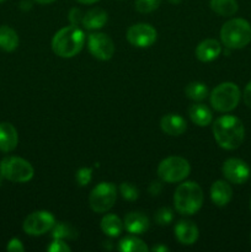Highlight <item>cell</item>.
<instances>
[{
  "label": "cell",
  "instance_id": "obj_11",
  "mask_svg": "<svg viewBox=\"0 0 251 252\" xmlns=\"http://www.w3.org/2000/svg\"><path fill=\"white\" fill-rule=\"evenodd\" d=\"M88 44L90 53L100 61H108L115 53V44L105 33H91Z\"/></svg>",
  "mask_w": 251,
  "mask_h": 252
},
{
  "label": "cell",
  "instance_id": "obj_32",
  "mask_svg": "<svg viewBox=\"0 0 251 252\" xmlns=\"http://www.w3.org/2000/svg\"><path fill=\"white\" fill-rule=\"evenodd\" d=\"M83 12L80 11L79 9H71L70 12H69V21L71 22V25H74V26H79V25L83 22Z\"/></svg>",
  "mask_w": 251,
  "mask_h": 252
},
{
  "label": "cell",
  "instance_id": "obj_22",
  "mask_svg": "<svg viewBox=\"0 0 251 252\" xmlns=\"http://www.w3.org/2000/svg\"><path fill=\"white\" fill-rule=\"evenodd\" d=\"M101 229L106 235L111 238H116L120 235L123 230V223L115 214H107L101 220Z\"/></svg>",
  "mask_w": 251,
  "mask_h": 252
},
{
  "label": "cell",
  "instance_id": "obj_30",
  "mask_svg": "<svg viewBox=\"0 0 251 252\" xmlns=\"http://www.w3.org/2000/svg\"><path fill=\"white\" fill-rule=\"evenodd\" d=\"M91 177H93V170L90 167H81L80 170H78L75 175L76 182L80 186H86V185L90 184Z\"/></svg>",
  "mask_w": 251,
  "mask_h": 252
},
{
  "label": "cell",
  "instance_id": "obj_7",
  "mask_svg": "<svg viewBox=\"0 0 251 252\" xmlns=\"http://www.w3.org/2000/svg\"><path fill=\"white\" fill-rule=\"evenodd\" d=\"M191 171L188 161L181 157H169L162 160L157 167V176L167 184L181 182Z\"/></svg>",
  "mask_w": 251,
  "mask_h": 252
},
{
  "label": "cell",
  "instance_id": "obj_42",
  "mask_svg": "<svg viewBox=\"0 0 251 252\" xmlns=\"http://www.w3.org/2000/svg\"><path fill=\"white\" fill-rule=\"evenodd\" d=\"M2 1H4V0H0V2H2Z\"/></svg>",
  "mask_w": 251,
  "mask_h": 252
},
{
  "label": "cell",
  "instance_id": "obj_13",
  "mask_svg": "<svg viewBox=\"0 0 251 252\" xmlns=\"http://www.w3.org/2000/svg\"><path fill=\"white\" fill-rule=\"evenodd\" d=\"M211 198L214 204L218 207H224L233 198V189L230 185L223 180H218L211 187Z\"/></svg>",
  "mask_w": 251,
  "mask_h": 252
},
{
  "label": "cell",
  "instance_id": "obj_15",
  "mask_svg": "<svg viewBox=\"0 0 251 252\" xmlns=\"http://www.w3.org/2000/svg\"><path fill=\"white\" fill-rule=\"evenodd\" d=\"M221 52V46L216 39H204L197 46L196 57L201 62H212L219 57Z\"/></svg>",
  "mask_w": 251,
  "mask_h": 252
},
{
  "label": "cell",
  "instance_id": "obj_25",
  "mask_svg": "<svg viewBox=\"0 0 251 252\" xmlns=\"http://www.w3.org/2000/svg\"><path fill=\"white\" fill-rule=\"evenodd\" d=\"M185 94L187 95V97L191 98L193 101H202L207 97L208 95V90H207V86L202 83H189L188 85L185 89Z\"/></svg>",
  "mask_w": 251,
  "mask_h": 252
},
{
  "label": "cell",
  "instance_id": "obj_37",
  "mask_svg": "<svg viewBox=\"0 0 251 252\" xmlns=\"http://www.w3.org/2000/svg\"><path fill=\"white\" fill-rule=\"evenodd\" d=\"M78 1L81 2V4L90 5V4H95V2L98 1V0H78Z\"/></svg>",
  "mask_w": 251,
  "mask_h": 252
},
{
  "label": "cell",
  "instance_id": "obj_26",
  "mask_svg": "<svg viewBox=\"0 0 251 252\" xmlns=\"http://www.w3.org/2000/svg\"><path fill=\"white\" fill-rule=\"evenodd\" d=\"M76 235L75 229L66 223H56L52 228V236L54 239H74Z\"/></svg>",
  "mask_w": 251,
  "mask_h": 252
},
{
  "label": "cell",
  "instance_id": "obj_36",
  "mask_svg": "<svg viewBox=\"0 0 251 252\" xmlns=\"http://www.w3.org/2000/svg\"><path fill=\"white\" fill-rule=\"evenodd\" d=\"M152 250L154 252H166V251H169V249L164 245H157V246H154Z\"/></svg>",
  "mask_w": 251,
  "mask_h": 252
},
{
  "label": "cell",
  "instance_id": "obj_1",
  "mask_svg": "<svg viewBox=\"0 0 251 252\" xmlns=\"http://www.w3.org/2000/svg\"><path fill=\"white\" fill-rule=\"evenodd\" d=\"M214 139L226 150L238 149L245 139V128L243 122L234 116H221L213 125Z\"/></svg>",
  "mask_w": 251,
  "mask_h": 252
},
{
  "label": "cell",
  "instance_id": "obj_2",
  "mask_svg": "<svg viewBox=\"0 0 251 252\" xmlns=\"http://www.w3.org/2000/svg\"><path fill=\"white\" fill-rule=\"evenodd\" d=\"M85 34L78 26L64 27L54 34L52 39V49L62 58H71L83 49Z\"/></svg>",
  "mask_w": 251,
  "mask_h": 252
},
{
  "label": "cell",
  "instance_id": "obj_28",
  "mask_svg": "<svg viewBox=\"0 0 251 252\" xmlns=\"http://www.w3.org/2000/svg\"><path fill=\"white\" fill-rule=\"evenodd\" d=\"M120 192L122 194V197L127 201H135L139 197V189L132 185L130 182H123L120 186Z\"/></svg>",
  "mask_w": 251,
  "mask_h": 252
},
{
  "label": "cell",
  "instance_id": "obj_20",
  "mask_svg": "<svg viewBox=\"0 0 251 252\" xmlns=\"http://www.w3.org/2000/svg\"><path fill=\"white\" fill-rule=\"evenodd\" d=\"M188 115L192 122L194 125L199 126V127L208 126L212 122V120H213L211 110L206 105H203V103H194V105H192L189 107Z\"/></svg>",
  "mask_w": 251,
  "mask_h": 252
},
{
  "label": "cell",
  "instance_id": "obj_8",
  "mask_svg": "<svg viewBox=\"0 0 251 252\" xmlns=\"http://www.w3.org/2000/svg\"><path fill=\"white\" fill-rule=\"evenodd\" d=\"M117 198V189L111 182H101L91 191L89 203L91 209L96 213L108 212L115 204Z\"/></svg>",
  "mask_w": 251,
  "mask_h": 252
},
{
  "label": "cell",
  "instance_id": "obj_21",
  "mask_svg": "<svg viewBox=\"0 0 251 252\" xmlns=\"http://www.w3.org/2000/svg\"><path fill=\"white\" fill-rule=\"evenodd\" d=\"M19 46V36L9 26L0 27V48L5 52H12Z\"/></svg>",
  "mask_w": 251,
  "mask_h": 252
},
{
  "label": "cell",
  "instance_id": "obj_39",
  "mask_svg": "<svg viewBox=\"0 0 251 252\" xmlns=\"http://www.w3.org/2000/svg\"><path fill=\"white\" fill-rule=\"evenodd\" d=\"M170 2H172V4H179L180 1H181V0H169Z\"/></svg>",
  "mask_w": 251,
  "mask_h": 252
},
{
  "label": "cell",
  "instance_id": "obj_40",
  "mask_svg": "<svg viewBox=\"0 0 251 252\" xmlns=\"http://www.w3.org/2000/svg\"><path fill=\"white\" fill-rule=\"evenodd\" d=\"M0 187H1V179H0Z\"/></svg>",
  "mask_w": 251,
  "mask_h": 252
},
{
  "label": "cell",
  "instance_id": "obj_34",
  "mask_svg": "<svg viewBox=\"0 0 251 252\" xmlns=\"http://www.w3.org/2000/svg\"><path fill=\"white\" fill-rule=\"evenodd\" d=\"M161 189H162L161 182L153 181L152 184H150L149 189H148V191H149V193L152 194V196H159L160 192H161Z\"/></svg>",
  "mask_w": 251,
  "mask_h": 252
},
{
  "label": "cell",
  "instance_id": "obj_17",
  "mask_svg": "<svg viewBox=\"0 0 251 252\" xmlns=\"http://www.w3.org/2000/svg\"><path fill=\"white\" fill-rule=\"evenodd\" d=\"M123 225L130 234H143L149 228V219L140 212H132L126 216Z\"/></svg>",
  "mask_w": 251,
  "mask_h": 252
},
{
  "label": "cell",
  "instance_id": "obj_6",
  "mask_svg": "<svg viewBox=\"0 0 251 252\" xmlns=\"http://www.w3.org/2000/svg\"><path fill=\"white\" fill-rule=\"evenodd\" d=\"M33 167L27 160L17 157L5 158L0 162V174L11 182H27L33 177Z\"/></svg>",
  "mask_w": 251,
  "mask_h": 252
},
{
  "label": "cell",
  "instance_id": "obj_19",
  "mask_svg": "<svg viewBox=\"0 0 251 252\" xmlns=\"http://www.w3.org/2000/svg\"><path fill=\"white\" fill-rule=\"evenodd\" d=\"M106 22H107V12L100 7H94L84 14L81 25L88 30H97L101 29Z\"/></svg>",
  "mask_w": 251,
  "mask_h": 252
},
{
  "label": "cell",
  "instance_id": "obj_9",
  "mask_svg": "<svg viewBox=\"0 0 251 252\" xmlns=\"http://www.w3.org/2000/svg\"><path fill=\"white\" fill-rule=\"evenodd\" d=\"M56 224V219L49 212L39 211L30 214L24 221V231L29 235L39 236L52 230Z\"/></svg>",
  "mask_w": 251,
  "mask_h": 252
},
{
  "label": "cell",
  "instance_id": "obj_31",
  "mask_svg": "<svg viewBox=\"0 0 251 252\" xmlns=\"http://www.w3.org/2000/svg\"><path fill=\"white\" fill-rule=\"evenodd\" d=\"M47 250L49 252H69L70 248L64 241H62L61 239H54L53 243L47 248Z\"/></svg>",
  "mask_w": 251,
  "mask_h": 252
},
{
  "label": "cell",
  "instance_id": "obj_41",
  "mask_svg": "<svg viewBox=\"0 0 251 252\" xmlns=\"http://www.w3.org/2000/svg\"><path fill=\"white\" fill-rule=\"evenodd\" d=\"M250 209H251V201H250Z\"/></svg>",
  "mask_w": 251,
  "mask_h": 252
},
{
  "label": "cell",
  "instance_id": "obj_12",
  "mask_svg": "<svg viewBox=\"0 0 251 252\" xmlns=\"http://www.w3.org/2000/svg\"><path fill=\"white\" fill-rule=\"evenodd\" d=\"M223 175L229 182L243 185L250 177V167L244 160L231 158L223 164Z\"/></svg>",
  "mask_w": 251,
  "mask_h": 252
},
{
  "label": "cell",
  "instance_id": "obj_29",
  "mask_svg": "<svg viewBox=\"0 0 251 252\" xmlns=\"http://www.w3.org/2000/svg\"><path fill=\"white\" fill-rule=\"evenodd\" d=\"M154 219L159 225H169L174 219V213L167 207H162V208L157 209V213L154 214Z\"/></svg>",
  "mask_w": 251,
  "mask_h": 252
},
{
  "label": "cell",
  "instance_id": "obj_35",
  "mask_svg": "<svg viewBox=\"0 0 251 252\" xmlns=\"http://www.w3.org/2000/svg\"><path fill=\"white\" fill-rule=\"evenodd\" d=\"M244 102L248 107L251 108V81L245 86V90H244Z\"/></svg>",
  "mask_w": 251,
  "mask_h": 252
},
{
  "label": "cell",
  "instance_id": "obj_23",
  "mask_svg": "<svg viewBox=\"0 0 251 252\" xmlns=\"http://www.w3.org/2000/svg\"><path fill=\"white\" fill-rule=\"evenodd\" d=\"M209 5L211 9L220 16H233L239 9L236 0H211Z\"/></svg>",
  "mask_w": 251,
  "mask_h": 252
},
{
  "label": "cell",
  "instance_id": "obj_33",
  "mask_svg": "<svg viewBox=\"0 0 251 252\" xmlns=\"http://www.w3.org/2000/svg\"><path fill=\"white\" fill-rule=\"evenodd\" d=\"M6 250L10 251V252H22L25 250L24 245H22L21 241L19 240V239H11L10 240V243L7 244L6 246Z\"/></svg>",
  "mask_w": 251,
  "mask_h": 252
},
{
  "label": "cell",
  "instance_id": "obj_27",
  "mask_svg": "<svg viewBox=\"0 0 251 252\" xmlns=\"http://www.w3.org/2000/svg\"><path fill=\"white\" fill-rule=\"evenodd\" d=\"M161 0H135V10L142 14H149L160 6Z\"/></svg>",
  "mask_w": 251,
  "mask_h": 252
},
{
  "label": "cell",
  "instance_id": "obj_24",
  "mask_svg": "<svg viewBox=\"0 0 251 252\" xmlns=\"http://www.w3.org/2000/svg\"><path fill=\"white\" fill-rule=\"evenodd\" d=\"M118 250L123 252H147L148 248L140 239L128 236V238L121 240Z\"/></svg>",
  "mask_w": 251,
  "mask_h": 252
},
{
  "label": "cell",
  "instance_id": "obj_16",
  "mask_svg": "<svg viewBox=\"0 0 251 252\" xmlns=\"http://www.w3.org/2000/svg\"><path fill=\"white\" fill-rule=\"evenodd\" d=\"M19 142V135L15 127L10 123H0V150L4 153L12 152Z\"/></svg>",
  "mask_w": 251,
  "mask_h": 252
},
{
  "label": "cell",
  "instance_id": "obj_18",
  "mask_svg": "<svg viewBox=\"0 0 251 252\" xmlns=\"http://www.w3.org/2000/svg\"><path fill=\"white\" fill-rule=\"evenodd\" d=\"M162 132L169 135H180L186 130V121L179 115H166L160 121Z\"/></svg>",
  "mask_w": 251,
  "mask_h": 252
},
{
  "label": "cell",
  "instance_id": "obj_5",
  "mask_svg": "<svg viewBox=\"0 0 251 252\" xmlns=\"http://www.w3.org/2000/svg\"><path fill=\"white\" fill-rule=\"evenodd\" d=\"M241 93L234 83H223L217 86L211 94V103L219 112H230L240 101Z\"/></svg>",
  "mask_w": 251,
  "mask_h": 252
},
{
  "label": "cell",
  "instance_id": "obj_43",
  "mask_svg": "<svg viewBox=\"0 0 251 252\" xmlns=\"http://www.w3.org/2000/svg\"><path fill=\"white\" fill-rule=\"evenodd\" d=\"M250 241H251V235H250Z\"/></svg>",
  "mask_w": 251,
  "mask_h": 252
},
{
  "label": "cell",
  "instance_id": "obj_10",
  "mask_svg": "<svg viewBox=\"0 0 251 252\" xmlns=\"http://www.w3.org/2000/svg\"><path fill=\"white\" fill-rule=\"evenodd\" d=\"M127 39L132 46L147 48L157 41V31L148 24L133 25L128 29Z\"/></svg>",
  "mask_w": 251,
  "mask_h": 252
},
{
  "label": "cell",
  "instance_id": "obj_3",
  "mask_svg": "<svg viewBox=\"0 0 251 252\" xmlns=\"http://www.w3.org/2000/svg\"><path fill=\"white\" fill-rule=\"evenodd\" d=\"M175 208L180 214L192 216L203 204V192L196 182H185L176 189L174 194Z\"/></svg>",
  "mask_w": 251,
  "mask_h": 252
},
{
  "label": "cell",
  "instance_id": "obj_14",
  "mask_svg": "<svg viewBox=\"0 0 251 252\" xmlns=\"http://www.w3.org/2000/svg\"><path fill=\"white\" fill-rule=\"evenodd\" d=\"M175 235L184 245H192L198 239V229L192 221L181 220L175 226Z\"/></svg>",
  "mask_w": 251,
  "mask_h": 252
},
{
  "label": "cell",
  "instance_id": "obj_4",
  "mask_svg": "<svg viewBox=\"0 0 251 252\" xmlns=\"http://www.w3.org/2000/svg\"><path fill=\"white\" fill-rule=\"evenodd\" d=\"M220 39L226 48H244L251 42V25L244 19L229 20L221 26Z\"/></svg>",
  "mask_w": 251,
  "mask_h": 252
},
{
  "label": "cell",
  "instance_id": "obj_38",
  "mask_svg": "<svg viewBox=\"0 0 251 252\" xmlns=\"http://www.w3.org/2000/svg\"><path fill=\"white\" fill-rule=\"evenodd\" d=\"M34 1H37L38 4H51V2L56 1V0H34Z\"/></svg>",
  "mask_w": 251,
  "mask_h": 252
}]
</instances>
